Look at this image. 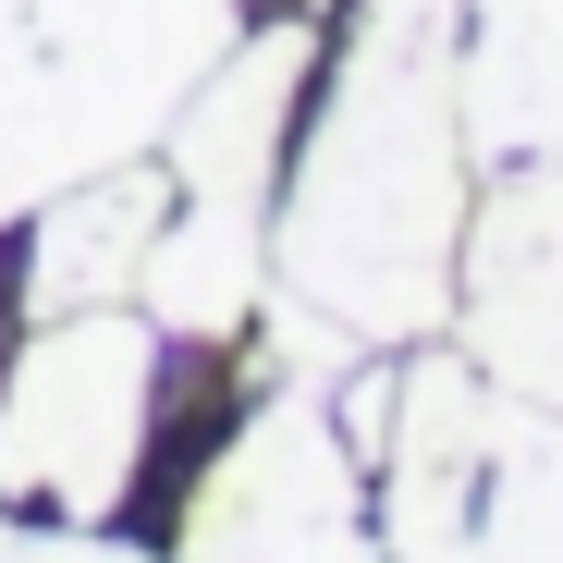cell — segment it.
Masks as SVG:
<instances>
[{
	"label": "cell",
	"mask_w": 563,
	"mask_h": 563,
	"mask_svg": "<svg viewBox=\"0 0 563 563\" xmlns=\"http://www.w3.org/2000/svg\"><path fill=\"white\" fill-rule=\"evenodd\" d=\"M453 86H465L478 147H503V159L563 147V0H465Z\"/></svg>",
	"instance_id": "9"
},
{
	"label": "cell",
	"mask_w": 563,
	"mask_h": 563,
	"mask_svg": "<svg viewBox=\"0 0 563 563\" xmlns=\"http://www.w3.org/2000/svg\"><path fill=\"white\" fill-rule=\"evenodd\" d=\"M465 551H563V405L503 393L478 465V539Z\"/></svg>",
	"instance_id": "11"
},
{
	"label": "cell",
	"mask_w": 563,
	"mask_h": 563,
	"mask_svg": "<svg viewBox=\"0 0 563 563\" xmlns=\"http://www.w3.org/2000/svg\"><path fill=\"white\" fill-rule=\"evenodd\" d=\"M503 380L478 355H417L393 367V429H380V527L393 551H465L478 539V465H490Z\"/></svg>",
	"instance_id": "6"
},
{
	"label": "cell",
	"mask_w": 563,
	"mask_h": 563,
	"mask_svg": "<svg viewBox=\"0 0 563 563\" xmlns=\"http://www.w3.org/2000/svg\"><path fill=\"white\" fill-rule=\"evenodd\" d=\"M355 441L319 405V380H282L233 453L197 478L184 503V551H355L367 539V478H355Z\"/></svg>",
	"instance_id": "4"
},
{
	"label": "cell",
	"mask_w": 563,
	"mask_h": 563,
	"mask_svg": "<svg viewBox=\"0 0 563 563\" xmlns=\"http://www.w3.org/2000/svg\"><path fill=\"white\" fill-rule=\"evenodd\" d=\"M295 99H307V25H269V37H233L197 99L172 111V172H184V209H269V172H282V135H295Z\"/></svg>",
	"instance_id": "7"
},
{
	"label": "cell",
	"mask_w": 563,
	"mask_h": 563,
	"mask_svg": "<svg viewBox=\"0 0 563 563\" xmlns=\"http://www.w3.org/2000/svg\"><path fill=\"white\" fill-rule=\"evenodd\" d=\"M257 295H269V233H257L245 209H184V221H159V245H147V269H135V307H147L159 331H184V343H233V331L257 319Z\"/></svg>",
	"instance_id": "10"
},
{
	"label": "cell",
	"mask_w": 563,
	"mask_h": 563,
	"mask_svg": "<svg viewBox=\"0 0 563 563\" xmlns=\"http://www.w3.org/2000/svg\"><path fill=\"white\" fill-rule=\"evenodd\" d=\"M465 86L441 25L367 13L355 62L331 74V111L282 184L269 282L319 307L343 343H417L453 319V257H465Z\"/></svg>",
	"instance_id": "1"
},
{
	"label": "cell",
	"mask_w": 563,
	"mask_h": 563,
	"mask_svg": "<svg viewBox=\"0 0 563 563\" xmlns=\"http://www.w3.org/2000/svg\"><path fill=\"white\" fill-rule=\"evenodd\" d=\"M159 405V319L147 307H74L0 380V490L37 515H111Z\"/></svg>",
	"instance_id": "3"
},
{
	"label": "cell",
	"mask_w": 563,
	"mask_h": 563,
	"mask_svg": "<svg viewBox=\"0 0 563 563\" xmlns=\"http://www.w3.org/2000/svg\"><path fill=\"white\" fill-rule=\"evenodd\" d=\"M453 282H465V355L503 393L563 405V147L503 172V197L465 221Z\"/></svg>",
	"instance_id": "5"
},
{
	"label": "cell",
	"mask_w": 563,
	"mask_h": 563,
	"mask_svg": "<svg viewBox=\"0 0 563 563\" xmlns=\"http://www.w3.org/2000/svg\"><path fill=\"white\" fill-rule=\"evenodd\" d=\"M172 197H159V172L111 159V172H86L62 184V197H37V257H25V319H74V307H123L135 295V269L159 245Z\"/></svg>",
	"instance_id": "8"
},
{
	"label": "cell",
	"mask_w": 563,
	"mask_h": 563,
	"mask_svg": "<svg viewBox=\"0 0 563 563\" xmlns=\"http://www.w3.org/2000/svg\"><path fill=\"white\" fill-rule=\"evenodd\" d=\"M233 0H0V221L172 135Z\"/></svg>",
	"instance_id": "2"
}]
</instances>
